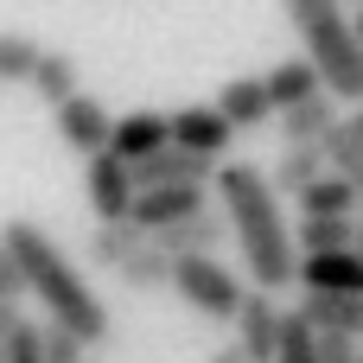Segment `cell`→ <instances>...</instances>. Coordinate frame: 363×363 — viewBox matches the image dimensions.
I'll return each mask as SVG.
<instances>
[{
  "label": "cell",
  "mask_w": 363,
  "mask_h": 363,
  "mask_svg": "<svg viewBox=\"0 0 363 363\" xmlns=\"http://www.w3.org/2000/svg\"><path fill=\"white\" fill-rule=\"evenodd\" d=\"M217 204H223V223H230V236L249 262L255 294L294 287L300 281V249H294V230L281 217V198H274L268 172L249 166V160H223L217 166Z\"/></svg>",
  "instance_id": "obj_1"
},
{
  "label": "cell",
  "mask_w": 363,
  "mask_h": 363,
  "mask_svg": "<svg viewBox=\"0 0 363 363\" xmlns=\"http://www.w3.org/2000/svg\"><path fill=\"white\" fill-rule=\"evenodd\" d=\"M0 249L19 262V274H26V294H38V306L51 313L45 325H57V332H70L83 351H96L102 338H108V313H102V300L89 294V281L70 268V255L45 236V223H32V217H13L6 230H0Z\"/></svg>",
  "instance_id": "obj_2"
},
{
  "label": "cell",
  "mask_w": 363,
  "mask_h": 363,
  "mask_svg": "<svg viewBox=\"0 0 363 363\" xmlns=\"http://www.w3.org/2000/svg\"><path fill=\"white\" fill-rule=\"evenodd\" d=\"M287 19L306 45V64L319 70L332 102H363V45L351 19L338 13V0H287Z\"/></svg>",
  "instance_id": "obj_3"
},
{
  "label": "cell",
  "mask_w": 363,
  "mask_h": 363,
  "mask_svg": "<svg viewBox=\"0 0 363 363\" xmlns=\"http://www.w3.org/2000/svg\"><path fill=\"white\" fill-rule=\"evenodd\" d=\"M172 294H179L191 313H204V319H230V325H236V313H242V300H249V287H242L217 255L172 262Z\"/></svg>",
  "instance_id": "obj_4"
},
{
  "label": "cell",
  "mask_w": 363,
  "mask_h": 363,
  "mask_svg": "<svg viewBox=\"0 0 363 363\" xmlns=\"http://www.w3.org/2000/svg\"><path fill=\"white\" fill-rule=\"evenodd\" d=\"M83 198H89L96 223H128L140 191H134V172L115 153H96V160H83Z\"/></svg>",
  "instance_id": "obj_5"
},
{
  "label": "cell",
  "mask_w": 363,
  "mask_h": 363,
  "mask_svg": "<svg viewBox=\"0 0 363 363\" xmlns=\"http://www.w3.org/2000/svg\"><path fill=\"white\" fill-rule=\"evenodd\" d=\"M281 325H287V306L274 294H255L249 287V300L236 313V351H242V363H274L281 357Z\"/></svg>",
  "instance_id": "obj_6"
},
{
  "label": "cell",
  "mask_w": 363,
  "mask_h": 363,
  "mask_svg": "<svg viewBox=\"0 0 363 363\" xmlns=\"http://www.w3.org/2000/svg\"><path fill=\"white\" fill-rule=\"evenodd\" d=\"M51 121H57V140H64L70 153H83V160L108 153V134H115V121H108V108H102L96 96H70L64 108H51Z\"/></svg>",
  "instance_id": "obj_7"
},
{
  "label": "cell",
  "mask_w": 363,
  "mask_h": 363,
  "mask_svg": "<svg viewBox=\"0 0 363 363\" xmlns=\"http://www.w3.org/2000/svg\"><path fill=\"white\" fill-rule=\"evenodd\" d=\"M230 140H236V128L217 115V102H211V108H204V102H191V108H179V115H172V147H179V153H198V160H217V166H223Z\"/></svg>",
  "instance_id": "obj_8"
},
{
  "label": "cell",
  "mask_w": 363,
  "mask_h": 363,
  "mask_svg": "<svg viewBox=\"0 0 363 363\" xmlns=\"http://www.w3.org/2000/svg\"><path fill=\"white\" fill-rule=\"evenodd\" d=\"M134 172V191H179V185H211L217 179V160H198V153H179V147H166V153H153V160H140V166H128Z\"/></svg>",
  "instance_id": "obj_9"
},
{
  "label": "cell",
  "mask_w": 363,
  "mask_h": 363,
  "mask_svg": "<svg viewBox=\"0 0 363 363\" xmlns=\"http://www.w3.org/2000/svg\"><path fill=\"white\" fill-rule=\"evenodd\" d=\"M306 300H363V255H306L300 262Z\"/></svg>",
  "instance_id": "obj_10"
},
{
  "label": "cell",
  "mask_w": 363,
  "mask_h": 363,
  "mask_svg": "<svg viewBox=\"0 0 363 363\" xmlns=\"http://www.w3.org/2000/svg\"><path fill=\"white\" fill-rule=\"evenodd\" d=\"M166 147H172V115H153V108L121 115L115 134H108V153H115L121 166H140V160H153V153H166Z\"/></svg>",
  "instance_id": "obj_11"
},
{
  "label": "cell",
  "mask_w": 363,
  "mask_h": 363,
  "mask_svg": "<svg viewBox=\"0 0 363 363\" xmlns=\"http://www.w3.org/2000/svg\"><path fill=\"white\" fill-rule=\"evenodd\" d=\"M223 236H230V223L217 217V211H198V217H185V223H172V230H160V236H147L166 262H198V255H217L223 249Z\"/></svg>",
  "instance_id": "obj_12"
},
{
  "label": "cell",
  "mask_w": 363,
  "mask_h": 363,
  "mask_svg": "<svg viewBox=\"0 0 363 363\" xmlns=\"http://www.w3.org/2000/svg\"><path fill=\"white\" fill-rule=\"evenodd\" d=\"M198 211H211V198H204L198 185H179V191H140L128 223H134L140 236H160V230L185 223V217H198Z\"/></svg>",
  "instance_id": "obj_13"
},
{
  "label": "cell",
  "mask_w": 363,
  "mask_h": 363,
  "mask_svg": "<svg viewBox=\"0 0 363 363\" xmlns=\"http://www.w3.org/2000/svg\"><path fill=\"white\" fill-rule=\"evenodd\" d=\"M262 83H268L274 115H287V108H300V102H319V96H325V83H319V70L306 64V51H300V57H287V64H274Z\"/></svg>",
  "instance_id": "obj_14"
},
{
  "label": "cell",
  "mask_w": 363,
  "mask_h": 363,
  "mask_svg": "<svg viewBox=\"0 0 363 363\" xmlns=\"http://www.w3.org/2000/svg\"><path fill=\"white\" fill-rule=\"evenodd\" d=\"M217 115H223L230 128H262V121L274 115L268 83H262V77H230V83L217 89Z\"/></svg>",
  "instance_id": "obj_15"
},
{
  "label": "cell",
  "mask_w": 363,
  "mask_h": 363,
  "mask_svg": "<svg viewBox=\"0 0 363 363\" xmlns=\"http://www.w3.org/2000/svg\"><path fill=\"white\" fill-rule=\"evenodd\" d=\"M294 249H300V262L306 255H351L357 249V217H300Z\"/></svg>",
  "instance_id": "obj_16"
},
{
  "label": "cell",
  "mask_w": 363,
  "mask_h": 363,
  "mask_svg": "<svg viewBox=\"0 0 363 363\" xmlns=\"http://www.w3.org/2000/svg\"><path fill=\"white\" fill-rule=\"evenodd\" d=\"M319 179H325V153H319V147H287V153L274 160V172H268V185H274V198L287 191L294 204H300V198H306V191H313Z\"/></svg>",
  "instance_id": "obj_17"
},
{
  "label": "cell",
  "mask_w": 363,
  "mask_h": 363,
  "mask_svg": "<svg viewBox=\"0 0 363 363\" xmlns=\"http://www.w3.org/2000/svg\"><path fill=\"white\" fill-rule=\"evenodd\" d=\"M300 319L313 325V338H351V345H363V300H306Z\"/></svg>",
  "instance_id": "obj_18"
},
{
  "label": "cell",
  "mask_w": 363,
  "mask_h": 363,
  "mask_svg": "<svg viewBox=\"0 0 363 363\" xmlns=\"http://www.w3.org/2000/svg\"><path fill=\"white\" fill-rule=\"evenodd\" d=\"M338 128V102L332 96H319V102H300V108H287L281 115V140L287 147H325V134Z\"/></svg>",
  "instance_id": "obj_19"
},
{
  "label": "cell",
  "mask_w": 363,
  "mask_h": 363,
  "mask_svg": "<svg viewBox=\"0 0 363 363\" xmlns=\"http://www.w3.org/2000/svg\"><path fill=\"white\" fill-rule=\"evenodd\" d=\"M140 249H147V236H140L134 223H96V230H89V255H96L102 268H128Z\"/></svg>",
  "instance_id": "obj_20"
},
{
  "label": "cell",
  "mask_w": 363,
  "mask_h": 363,
  "mask_svg": "<svg viewBox=\"0 0 363 363\" xmlns=\"http://www.w3.org/2000/svg\"><path fill=\"white\" fill-rule=\"evenodd\" d=\"M32 89H38V102H51V108H64L70 96H83V89H77V64H70L64 51H45V57H38Z\"/></svg>",
  "instance_id": "obj_21"
},
{
  "label": "cell",
  "mask_w": 363,
  "mask_h": 363,
  "mask_svg": "<svg viewBox=\"0 0 363 363\" xmlns=\"http://www.w3.org/2000/svg\"><path fill=\"white\" fill-rule=\"evenodd\" d=\"M115 281H121L128 294H160V287H172V262H166V255L147 242V249H140L128 268H115Z\"/></svg>",
  "instance_id": "obj_22"
},
{
  "label": "cell",
  "mask_w": 363,
  "mask_h": 363,
  "mask_svg": "<svg viewBox=\"0 0 363 363\" xmlns=\"http://www.w3.org/2000/svg\"><path fill=\"white\" fill-rule=\"evenodd\" d=\"M300 217H357V191L345 185V179H319L306 198H300Z\"/></svg>",
  "instance_id": "obj_23"
},
{
  "label": "cell",
  "mask_w": 363,
  "mask_h": 363,
  "mask_svg": "<svg viewBox=\"0 0 363 363\" xmlns=\"http://www.w3.org/2000/svg\"><path fill=\"white\" fill-rule=\"evenodd\" d=\"M38 57H45L38 38H26V32H0V83H32Z\"/></svg>",
  "instance_id": "obj_24"
},
{
  "label": "cell",
  "mask_w": 363,
  "mask_h": 363,
  "mask_svg": "<svg viewBox=\"0 0 363 363\" xmlns=\"http://www.w3.org/2000/svg\"><path fill=\"white\" fill-rule=\"evenodd\" d=\"M274 363H319V338L313 325L300 319V306H287V325H281V357Z\"/></svg>",
  "instance_id": "obj_25"
},
{
  "label": "cell",
  "mask_w": 363,
  "mask_h": 363,
  "mask_svg": "<svg viewBox=\"0 0 363 363\" xmlns=\"http://www.w3.org/2000/svg\"><path fill=\"white\" fill-rule=\"evenodd\" d=\"M45 363H83V345L57 325H45Z\"/></svg>",
  "instance_id": "obj_26"
},
{
  "label": "cell",
  "mask_w": 363,
  "mask_h": 363,
  "mask_svg": "<svg viewBox=\"0 0 363 363\" xmlns=\"http://www.w3.org/2000/svg\"><path fill=\"white\" fill-rule=\"evenodd\" d=\"M26 300V274H19V262L0 249V306H19Z\"/></svg>",
  "instance_id": "obj_27"
},
{
  "label": "cell",
  "mask_w": 363,
  "mask_h": 363,
  "mask_svg": "<svg viewBox=\"0 0 363 363\" xmlns=\"http://www.w3.org/2000/svg\"><path fill=\"white\" fill-rule=\"evenodd\" d=\"M319 363H363V345H351V338H319Z\"/></svg>",
  "instance_id": "obj_28"
},
{
  "label": "cell",
  "mask_w": 363,
  "mask_h": 363,
  "mask_svg": "<svg viewBox=\"0 0 363 363\" xmlns=\"http://www.w3.org/2000/svg\"><path fill=\"white\" fill-rule=\"evenodd\" d=\"M13 332H19V306H0V351H6Z\"/></svg>",
  "instance_id": "obj_29"
},
{
  "label": "cell",
  "mask_w": 363,
  "mask_h": 363,
  "mask_svg": "<svg viewBox=\"0 0 363 363\" xmlns=\"http://www.w3.org/2000/svg\"><path fill=\"white\" fill-rule=\"evenodd\" d=\"M211 363H242V351H236V345H230V351H217V357Z\"/></svg>",
  "instance_id": "obj_30"
},
{
  "label": "cell",
  "mask_w": 363,
  "mask_h": 363,
  "mask_svg": "<svg viewBox=\"0 0 363 363\" xmlns=\"http://www.w3.org/2000/svg\"><path fill=\"white\" fill-rule=\"evenodd\" d=\"M351 32H357V45H363V13H357V19H351Z\"/></svg>",
  "instance_id": "obj_31"
},
{
  "label": "cell",
  "mask_w": 363,
  "mask_h": 363,
  "mask_svg": "<svg viewBox=\"0 0 363 363\" xmlns=\"http://www.w3.org/2000/svg\"><path fill=\"white\" fill-rule=\"evenodd\" d=\"M351 128H357V140H363V115H357V121H351Z\"/></svg>",
  "instance_id": "obj_32"
},
{
  "label": "cell",
  "mask_w": 363,
  "mask_h": 363,
  "mask_svg": "<svg viewBox=\"0 0 363 363\" xmlns=\"http://www.w3.org/2000/svg\"><path fill=\"white\" fill-rule=\"evenodd\" d=\"M357 255H363V223H357Z\"/></svg>",
  "instance_id": "obj_33"
}]
</instances>
